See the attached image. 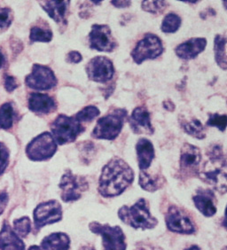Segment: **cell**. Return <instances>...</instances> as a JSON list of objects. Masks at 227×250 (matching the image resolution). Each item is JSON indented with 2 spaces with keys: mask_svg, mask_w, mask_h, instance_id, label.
Returning a JSON list of instances; mask_svg holds the SVG:
<instances>
[{
  "mask_svg": "<svg viewBox=\"0 0 227 250\" xmlns=\"http://www.w3.org/2000/svg\"><path fill=\"white\" fill-rule=\"evenodd\" d=\"M134 180V172L123 159L113 158L102 168L98 191L103 197L122 194Z\"/></svg>",
  "mask_w": 227,
  "mask_h": 250,
  "instance_id": "6da1fadb",
  "label": "cell"
},
{
  "mask_svg": "<svg viewBox=\"0 0 227 250\" xmlns=\"http://www.w3.org/2000/svg\"><path fill=\"white\" fill-rule=\"evenodd\" d=\"M208 161L199 169V178L221 193L227 192V159L219 144L210 145L207 149Z\"/></svg>",
  "mask_w": 227,
  "mask_h": 250,
  "instance_id": "7a4b0ae2",
  "label": "cell"
},
{
  "mask_svg": "<svg viewBox=\"0 0 227 250\" xmlns=\"http://www.w3.org/2000/svg\"><path fill=\"white\" fill-rule=\"evenodd\" d=\"M122 221L135 229H153L157 225V219L150 213L148 203L145 199H140L131 207L123 206L118 211Z\"/></svg>",
  "mask_w": 227,
  "mask_h": 250,
  "instance_id": "3957f363",
  "label": "cell"
},
{
  "mask_svg": "<svg viewBox=\"0 0 227 250\" xmlns=\"http://www.w3.org/2000/svg\"><path fill=\"white\" fill-rule=\"evenodd\" d=\"M128 116L125 108H116L97 121L92 137L97 140H114L121 133Z\"/></svg>",
  "mask_w": 227,
  "mask_h": 250,
  "instance_id": "277c9868",
  "label": "cell"
},
{
  "mask_svg": "<svg viewBox=\"0 0 227 250\" xmlns=\"http://www.w3.org/2000/svg\"><path fill=\"white\" fill-rule=\"evenodd\" d=\"M51 130L57 145H65L77 140L85 130V127L75 116L60 115L52 123Z\"/></svg>",
  "mask_w": 227,
  "mask_h": 250,
  "instance_id": "5b68a950",
  "label": "cell"
},
{
  "mask_svg": "<svg viewBox=\"0 0 227 250\" xmlns=\"http://www.w3.org/2000/svg\"><path fill=\"white\" fill-rule=\"evenodd\" d=\"M164 44L158 36L155 34H145L132 50L131 55L134 62L140 65L147 60H155L164 53Z\"/></svg>",
  "mask_w": 227,
  "mask_h": 250,
  "instance_id": "8992f818",
  "label": "cell"
},
{
  "mask_svg": "<svg viewBox=\"0 0 227 250\" xmlns=\"http://www.w3.org/2000/svg\"><path fill=\"white\" fill-rule=\"evenodd\" d=\"M57 151V143L52 133L43 132L30 141L26 154L31 161L41 162L52 158Z\"/></svg>",
  "mask_w": 227,
  "mask_h": 250,
  "instance_id": "52a82bcc",
  "label": "cell"
},
{
  "mask_svg": "<svg viewBox=\"0 0 227 250\" xmlns=\"http://www.w3.org/2000/svg\"><path fill=\"white\" fill-rule=\"evenodd\" d=\"M89 227L92 232L102 235L104 250H126L125 236L119 226L93 222Z\"/></svg>",
  "mask_w": 227,
  "mask_h": 250,
  "instance_id": "ba28073f",
  "label": "cell"
},
{
  "mask_svg": "<svg viewBox=\"0 0 227 250\" xmlns=\"http://www.w3.org/2000/svg\"><path fill=\"white\" fill-rule=\"evenodd\" d=\"M59 187L62 191L61 197L63 202H70L79 200L89 186L85 178L77 176L72 171L68 170L63 175Z\"/></svg>",
  "mask_w": 227,
  "mask_h": 250,
  "instance_id": "9c48e42d",
  "label": "cell"
},
{
  "mask_svg": "<svg viewBox=\"0 0 227 250\" xmlns=\"http://www.w3.org/2000/svg\"><path fill=\"white\" fill-rule=\"evenodd\" d=\"M57 78L49 67L34 64L32 71L26 77V85L37 91H47L57 85Z\"/></svg>",
  "mask_w": 227,
  "mask_h": 250,
  "instance_id": "30bf717a",
  "label": "cell"
},
{
  "mask_svg": "<svg viewBox=\"0 0 227 250\" xmlns=\"http://www.w3.org/2000/svg\"><path fill=\"white\" fill-rule=\"evenodd\" d=\"M90 48L99 52L111 53L117 46L110 28L106 24H93L89 33Z\"/></svg>",
  "mask_w": 227,
  "mask_h": 250,
  "instance_id": "8fae6325",
  "label": "cell"
},
{
  "mask_svg": "<svg viewBox=\"0 0 227 250\" xmlns=\"http://www.w3.org/2000/svg\"><path fill=\"white\" fill-rule=\"evenodd\" d=\"M85 71L91 81L105 83L114 77L115 67L111 60L105 56H96L87 63Z\"/></svg>",
  "mask_w": 227,
  "mask_h": 250,
  "instance_id": "7c38bea8",
  "label": "cell"
},
{
  "mask_svg": "<svg viewBox=\"0 0 227 250\" xmlns=\"http://www.w3.org/2000/svg\"><path fill=\"white\" fill-rule=\"evenodd\" d=\"M202 160L201 150L193 145L186 143L180 152V172L186 178L195 177L198 175L200 164Z\"/></svg>",
  "mask_w": 227,
  "mask_h": 250,
  "instance_id": "4fadbf2b",
  "label": "cell"
},
{
  "mask_svg": "<svg viewBox=\"0 0 227 250\" xmlns=\"http://www.w3.org/2000/svg\"><path fill=\"white\" fill-rule=\"evenodd\" d=\"M62 218V205L57 201L40 203L34 211L35 226L37 230L56 223Z\"/></svg>",
  "mask_w": 227,
  "mask_h": 250,
  "instance_id": "5bb4252c",
  "label": "cell"
},
{
  "mask_svg": "<svg viewBox=\"0 0 227 250\" xmlns=\"http://www.w3.org/2000/svg\"><path fill=\"white\" fill-rule=\"evenodd\" d=\"M166 225L169 231L181 234H192L195 231L194 224L186 212L177 206H171L166 215Z\"/></svg>",
  "mask_w": 227,
  "mask_h": 250,
  "instance_id": "9a60e30c",
  "label": "cell"
},
{
  "mask_svg": "<svg viewBox=\"0 0 227 250\" xmlns=\"http://www.w3.org/2000/svg\"><path fill=\"white\" fill-rule=\"evenodd\" d=\"M129 124L135 134L152 135L155 132L151 124L149 111L145 106H138L132 111L131 116L129 117Z\"/></svg>",
  "mask_w": 227,
  "mask_h": 250,
  "instance_id": "2e32d148",
  "label": "cell"
},
{
  "mask_svg": "<svg viewBox=\"0 0 227 250\" xmlns=\"http://www.w3.org/2000/svg\"><path fill=\"white\" fill-rule=\"evenodd\" d=\"M207 46V39L193 38L179 44L175 48V53L179 58L186 61L193 60L203 53Z\"/></svg>",
  "mask_w": 227,
  "mask_h": 250,
  "instance_id": "e0dca14e",
  "label": "cell"
},
{
  "mask_svg": "<svg viewBox=\"0 0 227 250\" xmlns=\"http://www.w3.org/2000/svg\"><path fill=\"white\" fill-rule=\"evenodd\" d=\"M193 203L205 217H212L217 212V199L210 189L199 188L193 197Z\"/></svg>",
  "mask_w": 227,
  "mask_h": 250,
  "instance_id": "ac0fdd59",
  "label": "cell"
},
{
  "mask_svg": "<svg viewBox=\"0 0 227 250\" xmlns=\"http://www.w3.org/2000/svg\"><path fill=\"white\" fill-rule=\"evenodd\" d=\"M56 102L52 97L43 93H31L29 98V110L42 115L53 113L56 109Z\"/></svg>",
  "mask_w": 227,
  "mask_h": 250,
  "instance_id": "d6986e66",
  "label": "cell"
},
{
  "mask_svg": "<svg viewBox=\"0 0 227 250\" xmlns=\"http://www.w3.org/2000/svg\"><path fill=\"white\" fill-rule=\"evenodd\" d=\"M70 1H41L40 5L58 24L67 25L66 15Z\"/></svg>",
  "mask_w": 227,
  "mask_h": 250,
  "instance_id": "ffe728a7",
  "label": "cell"
},
{
  "mask_svg": "<svg viewBox=\"0 0 227 250\" xmlns=\"http://www.w3.org/2000/svg\"><path fill=\"white\" fill-rule=\"evenodd\" d=\"M137 159L140 170H145L149 168L155 157L154 145L147 139H140L136 145Z\"/></svg>",
  "mask_w": 227,
  "mask_h": 250,
  "instance_id": "44dd1931",
  "label": "cell"
},
{
  "mask_svg": "<svg viewBox=\"0 0 227 250\" xmlns=\"http://www.w3.org/2000/svg\"><path fill=\"white\" fill-rule=\"evenodd\" d=\"M23 241L5 222L0 231V250H24Z\"/></svg>",
  "mask_w": 227,
  "mask_h": 250,
  "instance_id": "7402d4cb",
  "label": "cell"
},
{
  "mask_svg": "<svg viewBox=\"0 0 227 250\" xmlns=\"http://www.w3.org/2000/svg\"><path fill=\"white\" fill-rule=\"evenodd\" d=\"M41 248L43 250H69L70 241L67 234L55 232L44 238Z\"/></svg>",
  "mask_w": 227,
  "mask_h": 250,
  "instance_id": "603a6c76",
  "label": "cell"
},
{
  "mask_svg": "<svg viewBox=\"0 0 227 250\" xmlns=\"http://www.w3.org/2000/svg\"><path fill=\"white\" fill-rule=\"evenodd\" d=\"M165 179L162 174L149 173L145 170H140V186L142 189L147 192H155L163 188Z\"/></svg>",
  "mask_w": 227,
  "mask_h": 250,
  "instance_id": "cb8c5ba5",
  "label": "cell"
},
{
  "mask_svg": "<svg viewBox=\"0 0 227 250\" xmlns=\"http://www.w3.org/2000/svg\"><path fill=\"white\" fill-rule=\"evenodd\" d=\"M179 123L182 130L189 136L197 140H203L204 138H206V131L204 129V126L197 118L193 117L186 119L180 117Z\"/></svg>",
  "mask_w": 227,
  "mask_h": 250,
  "instance_id": "d4e9b609",
  "label": "cell"
},
{
  "mask_svg": "<svg viewBox=\"0 0 227 250\" xmlns=\"http://www.w3.org/2000/svg\"><path fill=\"white\" fill-rule=\"evenodd\" d=\"M214 52L215 60L218 67L223 70H227V39L222 35H217L214 40Z\"/></svg>",
  "mask_w": 227,
  "mask_h": 250,
  "instance_id": "484cf974",
  "label": "cell"
},
{
  "mask_svg": "<svg viewBox=\"0 0 227 250\" xmlns=\"http://www.w3.org/2000/svg\"><path fill=\"white\" fill-rule=\"evenodd\" d=\"M15 110L11 103H5L0 106V129L9 130L15 119Z\"/></svg>",
  "mask_w": 227,
  "mask_h": 250,
  "instance_id": "4316f807",
  "label": "cell"
},
{
  "mask_svg": "<svg viewBox=\"0 0 227 250\" xmlns=\"http://www.w3.org/2000/svg\"><path fill=\"white\" fill-rule=\"evenodd\" d=\"M181 22L182 20L179 15H176L174 13H169L163 20L161 29L165 33H175L180 28Z\"/></svg>",
  "mask_w": 227,
  "mask_h": 250,
  "instance_id": "83f0119b",
  "label": "cell"
},
{
  "mask_svg": "<svg viewBox=\"0 0 227 250\" xmlns=\"http://www.w3.org/2000/svg\"><path fill=\"white\" fill-rule=\"evenodd\" d=\"M29 39L31 42L47 43L53 39V32L49 29H44L39 26H35L30 29Z\"/></svg>",
  "mask_w": 227,
  "mask_h": 250,
  "instance_id": "f1b7e54d",
  "label": "cell"
},
{
  "mask_svg": "<svg viewBox=\"0 0 227 250\" xmlns=\"http://www.w3.org/2000/svg\"><path fill=\"white\" fill-rule=\"evenodd\" d=\"M169 6L167 1H142L141 8L153 15H161Z\"/></svg>",
  "mask_w": 227,
  "mask_h": 250,
  "instance_id": "f546056e",
  "label": "cell"
},
{
  "mask_svg": "<svg viewBox=\"0 0 227 250\" xmlns=\"http://www.w3.org/2000/svg\"><path fill=\"white\" fill-rule=\"evenodd\" d=\"M101 115V111L95 106H87L76 114V119L80 123H90Z\"/></svg>",
  "mask_w": 227,
  "mask_h": 250,
  "instance_id": "4dcf8cb0",
  "label": "cell"
},
{
  "mask_svg": "<svg viewBox=\"0 0 227 250\" xmlns=\"http://www.w3.org/2000/svg\"><path fill=\"white\" fill-rule=\"evenodd\" d=\"M29 217H24L17 219L15 221V233L19 236L20 238H24L29 234L31 229V224Z\"/></svg>",
  "mask_w": 227,
  "mask_h": 250,
  "instance_id": "1f68e13d",
  "label": "cell"
},
{
  "mask_svg": "<svg viewBox=\"0 0 227 250\" xmlns=\"http://www.w3.org/2000/svg\"><path fill=\"white\" fill-rule=\"evenodd\" d=\"M227 115H219V114H209L207 125L217 127L218 130L225 131L227 128Z\"/></svg>",
  "mask_w": 227,
  "mask_h": 250,
  "instance_id": "d6a6232c",
  "label": "cell"
},
{
  "mask_svg": "<svg viewBox=\"0 0 227 250\" xmlns=\"http://www.w3.org/2000/svg\"><path fill=\"white\" fill-rule=\"evenodd\" d=\"M9 164V151L5 145L0 142V175L4 173Z\"/></svg>",
  "mask_w": 227,
  "mask_h": 250,
  "instance_id": "836d02e7",
  "label": "cell"
},
{
  "mask_svg": "<svg viewBox=\"0 0 227 250\" xmlns=\"http://www.w3.org/2000/svg\"><path fill=\"white\" fill-rule=\"evenodd\" d=\"M13 20V15L8 8H0V28L9 27Z\"/></svg>",
  "mask_w": 227,
  "mask_h": 250,
  "instance_id": "e575fe53",
  "label": "cell"
},
{
  "mask_svg": "<svg viewBox=\"0 0 227 250\" xmlns=\"http://www.w3.org/2000/svg\"><path fill=\"white\" fill-rule=\"evenodd\" d=\"M66 61L68 63H73V64H78L81 62L83 61V56L81 53L78 51H71L67 54L66 56Z\"/></svg>",
  "mask_w": 227,
  "mask_h": 250,
  "instance_id": "d590c367",
  "label": "cell"
},
{
  "mask_svg": "<svg viewBox=\"0 0 227 250\" xmlns=\"http://www.w3.org/2000/svg\"><path fill=\"white\" fill-rule=\"evenodd\" d=\"M17 82L15 77L12 76H6L5 78V87L7 92H13L17 88Z\"/></svg>",
  "mask_w": 227,
  "mask_h": 250,
  "instance_id": "8d00e7d4",
  "label": "cell"
},
{
  "mask_svg": "<svg viewBox=\"0 0 227 250\" xmlns=\"http://www.w3.org/2000/svg\"><path fill=\"white\" fill-rule=\"evenodd\" d=\"M8 203V195L6 192L0 193V215L4 212L5 207Z\"/></svg>",
  "mask_w": 227,
  "mask_h": 250,
  "instance_id": "74e56055",
  "label": "cell"
},
{
  "mask_svg": "<svg viewBox=\"0 0 227 250\" xmlns=\"http://www.w3.org/2000/svg\"><path fill=\"white\" fill-rule=\"evenodd\" d=\"M111 4L116 8H127L131 5V1L116 0V1H111Z\"/></svg>",
  "mask_w": 227,
  "mask_h": 250,
  "instance_id": "f35d334b",
  "label": "cell"
},
{
  "mask_svg": "<svg viewBox=\"0 0 227 250\" xmlns=\"http://www.w3.org/2000/svg\"><path fill=\"white\" fill-rule=\"evenodd\" d=\"M163 106H164L166 110L171 111V112H173L175 110L174 103L172 101H169H169H165L163 103Z\"/></svg>",
  "mask_w": 227,
  "mask_h": 250,
  "instance_id": "ab89813d",
  "label": "cell"
},
{
  "mask_svg": "<svg viewBox=\"0 0 227 250\" xmlns=\"http://www.w3.org/2000/svg\"><path fill=\"white\" fill-rule=\"evenodd\" d=\"M4 62H5V59H4V56H3V54L0 53V68L1 67L3 66V64H4Z\"/></svg>",
  "mask_w": 227,
  "mask_h": 250,
  "instance_id": "60d3db41",
  "label": "cell"
},
{
  "mask_svg": "<svg viewBox=\"0 0 227 250\" xmlns=\"http://www.w3.org/2000/svg\"><path fill=\"white\" fill-rule=\"evenodd\" d=\"M29 250H42V248H40V247H38V246H32V247H30V248H29Z\"/></svg>",
  "mask_w": 227,
  "mask_h": 250,
  "instance_id": "b9f144b4",
  "label": "cell"
},
{
  "mask_svg": "<svg viewBox=\"0 0 227 250\" xmlns=\"http://www.w3.org/2000/svg\"><path fill=\"white\" fill-rule=\"evenodd\" d=\"M137 250H156L155 248H150L148 249L147 247H142V248H140V249H138Z\"/></svg>",
  "mask_w": 227,
  "mask_h": 250,
  "instance_id": "7bdbcfd3",
  "label": "cell"
},
{
  "mask_svg": "<svg viewBox=\"0 0 227 250\" xmlns=\"http://www.w3.org/2000/svg\"><path fill=\"white\" fill-rule=\"evenodd\" d=\"M186 250H201V249L199 248L198 246H192V247H190L189 249Z\"/></svg>",
  "mask_w": 227,
  "mask_h": 250,
  "instance_id": "ee69618b",
  "label": "cell"
},
{
  "mask_svg": "<svg viewBox=\"0 0 227 250\" xmlns=\"http://www.w3.org/2000/svg\"><path fill=\"white\" fill-rule=\"evenodd\" d=\"M81 250H95L92 247H83Z\"/></svg>",
  "mask_w": 227,
  "mask_h": 250,
  "instance_id": "f6af8a7d",
  "label": "cell"
},
{
  "mask_svg": "<svg viewBox=\"0 0 227 250\" xmlns=\"http://www.w3.org/2000/svg\"><path fill=\"white\" fill-rule=\"evenodd\" d=\"M184 3H191V4H196L199 1H182Z\"/></svg>",
  "mask_w": 227,
  "mask_h": 250,
  "instance_id": "bcb514c9",
  "label": "cell"
}]
</instances>
